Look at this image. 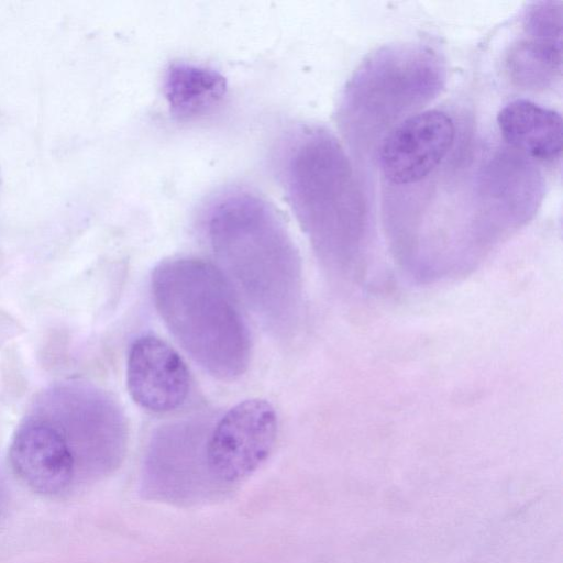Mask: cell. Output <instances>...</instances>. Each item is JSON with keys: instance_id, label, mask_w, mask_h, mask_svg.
Segmentation results:
<instances>
[{"instance_id": "cell-1", "label": "cell", "mask_w": 563, "mask_h": 563, "mask_svg": "<svg viewBox=\"0 0 563 563\" xmlns=\"http://www.w3.org/2000/svg\"><path fill=\"white\" fill-rule=\"evenodd\" d=\"M207 235L233 291L276 336L291 334L302 311V265L275 207L257 192L230 188L205 213Z\"/></svg>"}, {"instance_id": "cell-2", "label": "cell", "mask_w": 563, "mask_h": 563, "mask_svg": "<svg viewBox=\"0 0 563 563\" xmlns=\"http://www.w3.org/2000/svg\"><path fill=\"white\" fill-rule=\"evenodd\" d=\"M276 158L278 179L319 260L342 278L361 277L363 209L335 140L320 129L300 126L282 140Z\"/></svg>"}, {"instance_id": "cell-3", "label": "cell", "mask_w": 563, "mask_h": 563, "mask_svg": "<svg viewBox=\"0 0 563 563\" xmlns=\"http://www.w3.org/2000/svg\"><path fill=\"white\" fill-rule=\"evenodd\" d=\"M151 291L172 335L206 372L232 382L247 371L249 327L238 296L217 266L189 256L162 261L152 272Z\"/></svg>"}, {"instance_id": "cell-4", "label": "cell", "mask_w": 563, "mask_h": 563, "mask_svg": "<svg viewBox=\"0 0 563 563\" xmlns=\"http://www.w3.org/2000/svg\"><path fill=\"white\" fill-rule=\"evenodd\" d=\"M277 432V413L266 399H245L231 407L206 441L207 465L214 483L236 484L252 475L272 453Z\"/></svg>"}, {"instance_id": "cell-5", "label": "cell", "mask_w": 563, "mask_h": 563, "mask_svg": "<svg viewBox=\"0 0 563 563\" xmlns=\"http://www.w3.org/2000/svg\"><path fill=\"white\" fill-rule=\"evenodd\" d=\"M9 461L19 479L43 496L67 493L78 479L69 440L47 420L31 419L19 427L10 443Z\"/></svg>"}, {"instance_id": "cell-6", "label": "cell", "mask_w": 563, "mask_h": 563, "mask_svg": "<svg viewBox=\"0 0 563 563\" xmlns=\"http://www.w3.org/2000/svg\"><path fill=\"white\" fill-rule=\"evenodd\" d=\"M452 119L439 110L411 115L395 126L380 147V167L393 184L410 185L426 178L453 144Z\"/></svg>"}, {"instance_id": "cell-7", "label": "cell", "mask_w": 563, "mask_h": 563, "mask_svg": "<svg viewBox=\"0 0 563 563\" xmlns=\"http://www.w3.org/2000/svg\"><path fill=\"white\" fill-rule=\"evenodd\" d=\"M126 388L141 408L155 413L169 412L187 400L190 373L184 358L166 341L143 334L129 349Z\"/></svg>"}, {"instance_id": "cell-8", "label": "cell", "mask_w": 563, "mask_h": 563, "mask_svg": "<svg viewBox=\"0 0 563 563\" xmlns=\"http://www.w3.org/2000/svg\"><path fill=\"white\" fill-rule=\"evenodd\" d=\"M153 438L146 461V477L155 494L183 500L190 498L201 475L213 483L206 460V441L188 438L186 426H172ZM216 484V483H214Z\"/></svg>"}, {"instance_id": "cell-9", "label": "cell", "mask_w": 563, "mask_h": 563, "mask_svg": "<svg viewBox=\"0 0 563 563\" xmlns=\"http://www.w3.org/2000/svg\"><path fill=\"white\" fill-rule=\"evenodd\" d=\"M497 124L503 137L521 153L540 162L560 157L562 118L555 110L517 99L498 112Z\"/></svg>"}, {"instance_id": "cell-10", "label": "cell", "mask_w": 563, "mask_h": 563, "mask_svg": "<svg viewBox=\"0 0 563 563\" xmlns=\"http://www.w3.org/2000/svg\"><path fill=\"white\" fill-rule=\"evenodd\" d=\"M224 90V79L218 73L190 64L170 66L165 79L170 111L180 119L207 112L221 100Z\"/></svg>"}, {"instance_id": "cell-11", "label": "cell", "mask_w": 563, "mask_h": 563, "mask_svg": "<svg viewBox=\"0 0 563 563\" xmlns=\"http://www.w3.org/2000/svg\"><path fill=\"white\" fill-rule=\"evenodd\" d=\"M562 40L530 36L515 46L508 59L515 80L528 87L545 86L561 74Z\"/></svg>"}]
</instances>
